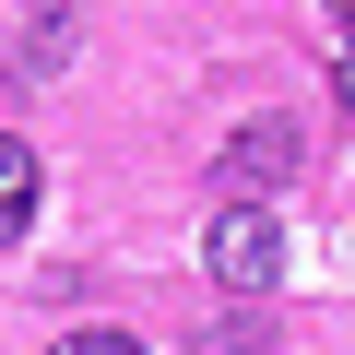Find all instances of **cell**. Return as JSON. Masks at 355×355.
<instances>
[{
	"label": "cell",
	"mask_w": 355,
	"mask_h": 355,
	"mask_svg": "<svg viewBox=\"0 0 355 355\" xmlns=\"http://www.w3.org/2000/svg\"><path fill=\"white\" fill-rule=\"evenodd\" d=\"M202 272L237 284V296H272L284 284V214L272 202H214L202 214Z\"/></svg>",
	"instance_id": "1"
},
{
	"label": "cell",
	"mask_w": 355,
	"mask_h": 355,
	"mask_svg": "<svg viewBox=\"0 0 355 355\" xmlns=\"http://www.w3.org/2000/svg\"><path fill=\"white\" fill-rule=\"evenodd\" d=\"M214 178H225V202H261L284 178H308V119H237L225 154H214Z\"/></svg>",
	"instance_id": "2"
},
{
	"label": "cell",
	"mask_w": 355,
	"mask_h": 355,
	"mask_svg": "<svg viewBox=\"0 0 355 355\" xmlns=\"http://www.w3.org/2000/svg\"><path fill=\"white\" fill-rule=\"evenodd\" d=\"M36 190H48V178H36V154L0 130V249H24V225H36Z\"/></svg>",
	"instance_id": "3"
},
{
	"label": "cell",
	"mask_w": 355,
	"mask_h": 355,
	"mask_svg": "<svg viewBox=\"0 0 355 355\" xmlns=\"http://www.w3.org/2000/svg\"><path fill=\"white\" fill-rule=\"evenodd\" d=\"M48 355H142V343H130V331H119V320H83V331H60V343H48Z\"/></svg>",
	"instance_id": "4"
},
{
	"label": "cell",
	"mask_w": 355,
	"mask_h": 355,
	"mask_svg": "<svg viewBox=\"0 0 355 355\" xmlns=\"http://www.w3.org/2000/svg\"><path fill=\"white\" fill-rule=\"evenodd\" d=\"M343 107H355V48H343Z\"/></svg>",
	"instance_id": "5"
},
{
	"label": "cell",
	"mask_w": 355,
	"mask_h": 355,
	"mask_svg": "<svg viewBox=\"0 0 355 355\" xmlns=\"http://www.w3.org/2000/svg\"><path fill=\"white\" fill-rule=\"evenodd\" d=\"M331 24H355V0H331Z\"/></svg>",
	"instance_id": "6"
}]
</instances>
